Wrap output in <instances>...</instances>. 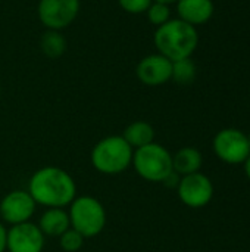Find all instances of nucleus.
<instances>
[{
	"label": "nucleus",
	"mask_w": 250,
	"mask_h": 252,
	"mask_svg": "<svg viewBox=\"0 0 250 252\" xmlns=\"http://www.w3.org/2000/svg\"><path fill=\"white\" fill-rule=\"evenodd\" d=\"M29 195L35 204L47 208H63L77 195L74 179L59 167H43L29 180Z\"/></svg>",
	"instance_id": "1"
},
{
	"label": "nucleus",
	"mask_w": 250,
	"mask_h": 252,
	"mask_svg": "<svg viewBox=\"0 0 250 252\" xmlns=\"http://www.w3.org/2000/svg\"><path fill=\"white\" fill-rule=\"evenodd\" d=\"M197 43L199 34L196 27L181 19H169L158 27L155 32V44L159 53L171 62L190 58L196 50Z\"/></svg>",
	"instance_id": "2"
},
{
	"label": "nucleus",
	"mask_w": 250,
	"mask_h": 252,
	"mask_svg": "<svg viewBox=\"0 0 250 252\" xmlns=\"http://www.w3.org/2000/svg\"><path fill=\"white\" fill-rule=\"evenodd\" d=\"M133 148L122 136H109L102 139L91 151L93 167L108 176L125 171L133 162Z\"/></svg>",
	"instance_id": "3"
},
{
	"label": "nucleus",
	"mask_w": 250,
	"mask_h": 252,
	"mask_svg": "<svg viewBox=\"0 0 250 252\" xmlns=\"http://www.w3.org/2000/svg\"><path fill=\"white\" fill-rule=\"evenodd\" d=\"M71 227L84 238L97 236L106 226V211L100 201L93 196H80L71 202Z\"/></svg>",
	"instance_id": "4"
},
{
	"label": "nucleus",
	"mask_w": 250,
	"mask_h": 252,
	"mask_svg": "<svg viewBox=\"0 0 250 252\" xmlns=\"http://www.w3.org/2000/svg\"><path fill=\"white\" fill-rule=\"evenodd\" d=\"M131 164L137 174L147 182H164L172 171L171 154L155 142L136 149Z\"/></svg>",
	"instance_id": "5"
},
{
	"label": "nucleus",
	"mask_w": 250,
	"mask_h": 252,
	"mask_svg": "<svg viewBox=\"0 0 250 252\" xmlns=\"http://www.w3.org/2000/svg\"><path fill=\"white\" fill-rule=\"evenodd\" d=\"M214 151L227 164H243L250 155L248 136L237 128H224L214 139Z\"/></svg>",
	"instance_id": "6"
},
{
	"label": "nucleus",
	"mask_w": 250,
	"mask_h": 252,
	"mask_svg": "<svg viewBox=\"0 0 250 252\" xmlns=\"http://www.w3.org/2000/svg\"><path fill=\"white\" fill-rule=\"evenodd\" d=\"M80 10V0H40L38 16L49 30H62L74 22Z\"/></svg>",
	"instance_id": "7"
},
{
	"label": "nucleus",
	"mask_w": 250,
	"mask_h": 252,
	"mask_svg": "<svg viewBox=\"0 0 250 252\" xmlns=\"http://www.w3.org/2000/svg\"><path fill=\"white\" fill-rule=\"evenodd\" d=\"M177 189L181 202L190 208H202L208 205L214 196L212 182L202 173L184 176Z\"/></svg>",
	"instance_id": "8"
},
{
	"label": "nucleus",
	"mask_w": 250,
	"mask_h": 252,
	"mask_svg": "<svg viewBox=\"0 0 250 252\" xmlns=\"http://www.w3.org/2000/svg\"><path fill=\"white\" fill-rule=\"evenodd\" d=\"M35 211V201L25 190H13L7 193L0 202L1 219L12 226L27 223Z\"/></svg>",
	"instance_id": "9"
},
{
	"label": "nucleus",
	"mask_w": 250,
	"mask_h": 252,
	"mask_svg": "<svg viewBox=\"0 0 250 252\" xmlns=\"http://www.w3.org/2000/svg\"><path fill=\"white\" fill-rule=\"evenodd\" d=\"M44 247V235L38 226L31 221L12 226L7 232L9 252H41Z\"/></svg>",
	"instance_id": "10"
},
{
	"label": "nucleus",
	"mask_w": 250,
	"mask_h": 252,
	"mask_svg": "<svg viewBox=\"0 0 250 252\" xmlns=\"http://www.w3.org/2000/svg\"><path fill=\"white\" fill-rule=\"evenodd\" d=\"M172 75V62L158 55H149L143 58L137 65V77L146 86H161L171 80Z\"/></svg>",
	"instance_id": "11"
},
{
	"label": "nucleus",
	"mask_w": 250,
	"mask_h": 252,
	"mask_svg": "<svg viewBox=\"0 0 250 252\" xmlns=\"http://www.w3.org/2000/svg\"><path fill=\"white\" fill-rule=\"evenodd\" d=\"M177 10L181 21L197 27L212 18L215 6L212 0H178Z\"/></svg>",
	"instance_id": "12"
},
{
	"label": "nucleus",
	"mask_w": 250,
	"mask_h": 252,
	"mask_svg": "<svg viewBox=\"0 0 250 252\" xmlns=\"http://www.w3.org/2000/svg\"><path fill=\"white\" fill-rule=\"evenodd\" d=\"M43 235L47 236H60L71 227L69 214L62 208H49L40 219L38 224Z\"/></svg>",
	"instance_id": "13"
},
{
	"label": "nucleus",
	"mask_w": 250,
	"mask_h": 252,
	"mask_svg": "<svg viewBox=\"0 0 250 252\" xmlns=\"http://www.w3.org/2000/svg\"><path fill=\"white\" fill-rule=\"evenodd\" d=\"M202 155L194 148H183L172 157V170L180 176L199 173L202 167Z\"/></svg>",
	"instance_id": "14"
},
{
	"label": "nucleus",
	"mask_w": 250,
	"mask_h": 252,
	"mask_svg": "<svg viewBox=\"0 0 250 252\" xmlns=\"http://www.w3.org/2000/svg\"><path fill=\"white\" fill-rule=\"evenodd\" d=\"M124 140L134 149H139L141 146H146L149 143H153L155 139V130L153 127L146 121H136L130 124L124 131Z\"/></svg>",
	"instance_id": "15"
},
{
	"label": "nucleus",
	"mask_w": 250,
	"mask_h": 252,
	"mask_svg": "<svg viewBox=\"0 0 250 252\" xmlns=\"http://www.w3.org/2000/svg\"><path fill=\"white\" fill-rule=\"evenodd\" d=\"M66 49V40L62 34L55 30H49L41 37V50L49 58H59Z\"/></svg>",
	"instance_id": "16"
},
{
	"label": "nucleus",
	"mask_w": 250,
	"mask_h": 252,
	"mask_svg": "<svg viewBox=\"0 0 250 252\" xmlns=\"http://www.w3.org/2000/svg\"><path fill=\"white\" fill-rule=\"evenodd\" d=\"M171 78L178 84H190L196 78V65L190 58L178 59L172 62Z\"/></svg>",
	"instance_id": "17"
},
{
	"label": "nucleus",
	"mask_w": 250,
	"mask_h": 252,
	"mask_svg": "<svg viewBox=\"0 0 250 252\" xmlns=\"http://www.w3.org/2000/svg\"><path fill=\"white\" fill-rule=\"evenodd\" d=\"M60 241H59V245L60 248L65 252H77L80 251L84 245V236L81 233H78L75 229L69 227L65 233H62L60 236Z\"/></svg>",
	"instance_id": "18"
},
{
	"label": "nucleus",
	"mask_w": 250,
	"mask_h": 252,
	"mask_svg": "<svg viewBox=\"0 0 250 252\" xmlns=\"http://www.w3.org/2000/svg\"><path fill=\"white\" fill-rule=\"evenodd\" d=\"M169 16H171V12H169L168 4L165 3L155 1L147 9V18L153 25H158V27L164 25L165 22L169 21Z\"/></svg>",
	"instance_id": "19"
},
{
	"label": "nucleus",
	"mask_w": 250,
	"mask_h": 252,
	"mask_svg": "<svg viewBox=\"0 0 250 252\" xmlns=\"http://www.w3.org/2000/svg\"><path fill=\"white\" fill-rule=\"evenodd\" d=\"M121 7L128 13H143L147 12L149 6L152 4V0H118Z\"/></svg>",
	"instance_id": "20"
},
{
	"label": "nucleus",
	"mask_w": 250,
	"mask_h": 252,
	"mask_svg": "<svg viewBox=\"0 0 250 252\" xmlns=\"http://www.w3.org/2000/svg\"><path fill=\"white\" fill-rule=\"evenodd\" d=\"M7 250V230L3 224H0V252Z\"/></svg>",
	"instance_id": "21"
},
{
	"label": "nucleus",
	"mask_w": 250,
	"mask_h": 252,
	"mask_svg": "<svg viewBox=\"0 0 250 252\" xmlns=\"http://www.w3.org/2000/svg\"><path fill=\"white\" fill-rule=\"evenodd\" d=\"M245 164V170H246V174H248V177L250 179V155L248 157V159L243 162Z\"/></svg>",
	"instance_id": "22"
},
{
	"label": "nucleus",
	"mask_w": 250,
	"mask_h": 252,
	"mask_svg": "<svg viewBox=\"0 0 250 252\" xmlns=\"http://www.w3.org/2000/svg\"><path fill=\"white\" fill-rule=\"evenodd\" d=\"M155 1H161V3L169 4V3H174V1H178V0H155Z\"/></svg>",
	"instance_id": "23"
},
{
	"label": "nucleus",
	"mask_w": 250,
	"mask_h": 252,
	"mask_svg": "<svg viewBox=\"0 0 250 252\" xmlns=\"http://www.w3.org/2000/svg\"><path fill=\"white\" fill-rule=\"evenodd\" d=\"M248 140H249V145H250V134H249V136H248Z\"/></svg>",
	"instance_id": "24"
}]
</instances>
